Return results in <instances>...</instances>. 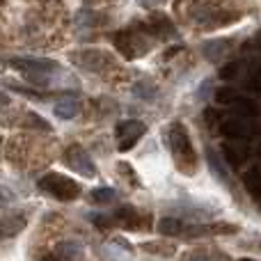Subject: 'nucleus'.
I'll return each instance as SVG.
<instances>
[{"label": "nucleus", "instance_id": "obj_1", "mask_svg": "<svg viewBox=\"0 0 261 261\" xmlns=\"http://www.w3.org/2000/svg\"><path fill=\"white\" fill-rule=\"evenodd\" d=\"M167 144H170L172 153H174V161L179 165V170L188 172V174L195 172V167H197V153H195L190 135L184 124L176 122L170 126V130H167Z\"/></svg>", "mask_w": 261, "mask_h": 261}, {"label": "nucleus", "instance_id": "obj_2", "mask_svg": "<svg viewBox=\"0 0 261 261\" xmlns=\"http://www.w3.org/2000/svg\"><path fill=\"white\" fill-rule=\"evenodd\" d=\"M39 188L46 190L48 195H53L60 202H71V199H76L81 195V186L73 179H69V176L58 174V172H50V174L41 176Z\"/></svg>", "mask_w": 261, "mask_h": 261}, {"label": "nucleus", "instance_id": "obj_3", "mask_svg": "<svg viewBox=\"0 0 261 261\" xmlns=\"http://www.w3.org/2000/svg\"><path fill=\"white\" fill-rule=\"evenodd\" d=\"M62 161H64V165L67 167H71L73 172L87 176V179H94V176L99 174V172H96V165L92 163V158H90V153H87L81 144H71V147L64 151Z\"/></svg>", "mask_w": 261, "mask_h": 261}, {"label": "nucleus", "instance_id": "obj_4", "mask_svg": "<svg viewBox=\"0 0 261 261\" xmlns=\"http://www.w3.org/2000/svg\"><path fill=\"white\" fill-rule=\"evenodd\" d=\"M71 62L83 67L85 71H103V69L113 67V58L103 50H96V48H85V50H78V53H71Z\"/></svg>", "mask_w": 261, "mask_h": 261}, {"label": "nucleus", "instance_id": "obj_5", "mask_svg": "<svg viewBox=\"0 0 261 261\" xmlns=\"http://www.w3.org/2000/svg\"><path fill=\"white\" fill-rule=\"evenodd\" d=\"M144 130H147V126H144L140 119H126V122H119L117 124V138L122 140V142H119V151H128V149H133L135 142L144 135Z\"/></svg>", "mask_w": 261, "mask_h": 261}, {"label": "nucleus", "instance_id": "obj_6", "mask_svg": "<svg viewBox=\"0 0 261 261\" xmlns=\"http://www.w3.org/2000/svg\"><path fill=\"white\" fill-rule=\"evenodd\" d=\"M113 44H115V48H117L126 60L140 58V55L147 50V48H144V44H140L138 37L133 35V30H119V32H115V35H113Z\"/></svg>", "mask_w": 261, "mask_h": 261}, {"label": "nucleus", "instance_id": "obj_7", "mask_svg": "<svg viewBox=\"0 0 261 261\" xmlns=\"http://www.w3.org/2000/svg\"><path fill=\"white\" fill-rule=\"evenodd\" d=\"M113 220L119 222L122 227H126V229H135V231H142L151 225V218H149L147 213H140L138 208H133V206L117 208L115 216H113Z\"/></svg>", "mask_w": 261, "mask_h": 261}, {"label": "nucleus", "instance_id": "obj_8", "mask_svg": "<svg viewBox=\"0 0 261 261\" xmlns=\"http://www.w3.org/2000/svg\"><path fill=\"white\" fill-rule=\"evenodd\" d=\"M9 64L21 73H50L58 69V62L46 58H14L9 60Z\"/></svg>", "mask_w": 261, "mask_h": 261}, {"label": "nucleus", "instance_id": "obj_9", "mask_svg": "<svg viewBox=\"0 0 261 261\" xmlns=\"http://www.w3.org/2000/svg\"><path fill=\"white\" fill-rule=\"evenodd\" d=\"M222 156H225V161L229 163V165L239 167L248 161L250 147L243 140H227V142H222Z\"/></svg>", "mask_w": 261, "mask_h": 261}, {"label": "nucleus", "instance_id": "obj_10", "mask_svg": "<svg viewBox=\"0 0 261 261\" xmlns=\"http://www.w3.org/2000/svg\"><path fill=\"white\" fill-rule=\"evenodd\" d=\"M220 133L225 135L227 140H245L252 135V126H250L248 122H243V117L227 119V122L220 124Z\"/></svg>", "mask_w": 261, "mask_h": 261}, {"label": "nucleus", "instance_id": "obj_11", "mask_svg": "<svg viewBox=\"0 0 261 261\" xmlns=\"http://www.w3.org/2000/svg\"><path fill=\"white\" fill-rule=\"evenodd\" d=\"M243 184L254 199H261V167H252V170L245 172Z\"/></svg>", "mask_w": 261, "mask_h": 261}, {"label": "nucleus", "instance_id": "obj_12", "mask_svg": "<svg viewBox=\"0 0 261 261\" xmlns=\"http://www.w3.org/2000/svg\"><path fill=\"white\" fill-rule=\"evenodd\" d=\"M55 254H58L62 261H76L81 259V245L78 243H71V241H62V243L55 248Z\"/></svg>", "mask_w": 261, "mask_h": 261}, {"label": "nucleus", "instance_id": "obj_13", "mask_svg": "<svg viewBox=\"0 0 261 261\" xmlns=\"http://www.w3.org/2000/svg\"><path fill=\"white\" fill-rule=\"evenodd\" d=\"M149 32H153L156 37H170L174 35V28H172V23L165 16H153L149 21Z\"/></svg>", "mask_w": 261, "mask_h": 261}, {"label": "nucleus", "instance_id": "obj_14", "mask_svg": "<svg viewBox=\"0 0 261 261\" xmlns=\"http://www.w3.org/2000/svg\"><path fill=\"white\" fill-rule=\"evenodd\" d=\"M81 113V103H78L76 99H64L60 101V103H55V115L62 119H71L73 115Z\"/></svg>", "mask_w": 261, "mask_h": 261}, {"label": "nucleus", "instance_id": "obj_15", "mask_svg": "<svg viewBox=\"0 0 261 261\" xmlns=\"http://www.w3.org/2000/svg\"><path fill=\"white\" fill-rule=\"evenodd\" d=\"M213 99H216V103H222V106L231 103L234 106L236 99H239V92H236L234 87H229V85H220L216 90V94H213Z\"/></svg>", "mask_w": 261, "mask_h": 261}, {"label": "nucleus", "instance_id": "obj_16", "mask_svg": "<svg viewBox=\"0 0 261 261\" xmlns=\"http://www.w3.org/2000/svg\"><path fill=\"white\" fill-rule=\"evenodd\" d=\"M158 231H161L163 236H176L184 231V225H181V220H176V218H163V220L158 222Z\"/></svg>", "mask_w": 261, "mask_h": 261}, {"label": "nucleus", "instance_id": "obj_17", "mask_svg": "<svg viewBox=\"0 0 261 261\" xmlns=\"http://www.w3.org/2000/svg\"><path fill=\"white\" fill-rule=\"evenodd\" d=\"M236 113H239V117H254L257 115V103L250 99H243V96H239L234 103Z\"/></svg>", "mask_w": 261, "mask_h": 261}, {"label": "nucleus", "instance_id": "obj_18", "mask_svg": "<svg viewBox=\"0 0 261 261\" xmlns=\"http://www.w3.org/2000/svg\"><path fill=\"white\" fill-rule=\"evenodd\" d=\"M115 199H117V193L113 188H96L92 193V202H96V204H110Z\"/></svg>", "mask_w": 261, "mask_h": 261}, {"label": "nucleus", "instance_id": "obj_19", "mask_svg": "<svg viewBox=\"0 0 261 261\" xmlns=\"http://www.w3.org/2000/svg\"><path fill=\"white\" fill-rule=\"evenodd\" d=\"M241 67H243V62H239V60H231V62H227L225 67H220L218 76H220V81H231V78H234L236 73L241 71Z\"/></svg>", "mask_w": 261, "mask_h": 261}, {"label": "nucleus", "instance_id": "obj_20", "mask_svg": "<svg viewBox=\"0 0 261 261\" xmlns=\"http://www.w3.org/2000/svg\"><path fill=\"white\" fill-rule=\"evenodd\" d=\"M133 92L138 96H142V99H153V96H156V87L149 85V83H147V87H138V85H135Z\"/></svg>", "mask_w": 261, "mask_h": 261}, {"label": "nucleus", "instance_id": "obj_21", "mask_svg": "<svg viewBox=\"0 0 261 261\" xmlns=\"http://www.w3.org/2000/svg\"><path fill=\"white\" fill-rule=\"evenodd\" d=\"M144 250H149V252H158V254H167L170 257L172 254V245H161V243H149V245H144Z\"/></svg>", "mask_w": 261, "mask_h": 261}, {"label": "nucleus", "instance_id": "obj_22", "mask_svg": "<svg viewBox=\"0 0 261 261\" xmlns=\"http://www.w3.org/2000/svg\"><path fill=\"white\" fill-rule=\"evenodd\" d=\"M245 85H248V90H252V92H261V73H252V76L245 81Z\"/></svg>", "mask_w": 261, "mask_h": 261}, {"label": "nucleus", "instance_id": "obj_23", "mask_svg": "<svg viewBox=\"0 0 261 261\" xmlns=\"http://www.w3.org/2000/svg\"><path fill=\"white\" fill-rule=\"evenodd\" d=\"M204 117H206V124H218L220 122V110H213V108H208L206 113H204Z\"/></svg>", "mask_w": 261, "mask_h": 261}, {"label": "nucleus", "instance_id": "obj_24", "mask_svg": "<svg viewBox=\"0 0 261 261\" xmlns=\"http://www.w3.org/2000/svg\"><path fill=\"white\" fill-rule=\"evenodd\" d=\"M119 170H122L124 174H126V179H130V181H133V186H138V184H140V181L135 179V172L130 170V167L126 165V163H119Z\"/></svg>", "mask_w": 261, "mask_h": 261}, {"label": "nucleus", "instance_id": "obj_25", "mask_svg": "<svg viewBox=\"0 0 261 261\" xmlns=\"http://www.w3.org/2000/svg\"><path fill=\"white\" fill-rule=\"evenodd\" d=\"M179 50H181V46H172V48H170V50H167V53H165V55H163V58H165V60H170V58H172V55H176V53H179Z\"/></svg>", "mask_w": 261, "mask_h": 261}, {"label": "nucleus", "instance_id": "obj_26", "mask_svg": "<svg viewBox=\"0 0 261 261\" xmlns=\"http://www.w3.org/2000/svg\"><path fill=\"white\" fill-rule=\"evenodd\" d=\"M39 261H62V259H60L58 254H48V257H41Z\"/></svg>", "mask_w": 261, "mask_h": 261}, {"label": "nucleus", "instance_id": "obj_27", "mask_svg": "<svg viewBox=\"0 0 261 261\" xmlns=\"http://www.w3.org/2000/svg\"><path fill=\"white\" fill-rule=\"evenodd\" d=\"M239 261H254V259H239Z\"/></svg>", "mask_w": 261, "mask_h": 261}]
</instances>
